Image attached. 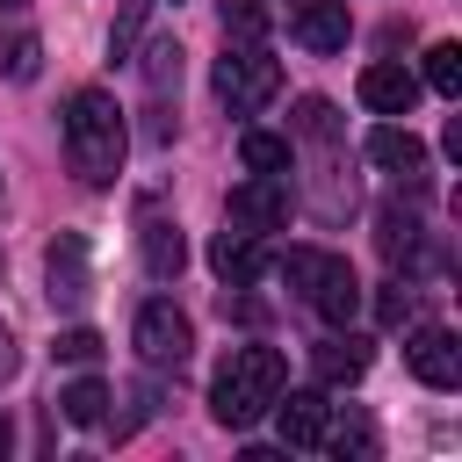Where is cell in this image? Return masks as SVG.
<instances>
[{
  "instance_id": "obj_1",
  "label": "cell",
  "mask_w": 462,
  "mask_h": 462,
  "mask_svg": "<svg viewBox=\"0 0 462 462\" xmlns=\"http://www.w3.org/2000/svg\"><path fill=\"white\" fill-rule=\"evenodd\" d=\"M282 390H289V361L274 346H231V361L209 383V419L231 426V433H245V426H260L274 411Z\"/></svg>"
},
{
  "instance_id": "obj_2",
  "label": "cell",
  "mask_w": 462,
  "mask_h": 462,
  "mask_svg": "<svg viewBox=\"0 0 462 462\" xmlns=\"http://www.w3.org/2000/svg\"><path fill=\"white\" fill-rule=\"evenodd\" d=\"M65 159L87 188H108L123 173V108L101 87H79L65 101Z\"/></svg>"
},
{
  "instance_id": "obj_3",
  "label": "cell",
  "mask_w": 462,
  "mask_h": 462,
  "mask_svg": "<svg viewBox=\"0 0 462 462\" xmlns=\"http://www.w3.org/2000/svg\"><path fill=\"white\" fill-rule=\"evenodd\" d=\"M282 282L325 318V325H354V310H361V274L339 260V253H318V245H289V260H282Z\"/></svg>"
},
{
  "instance_id": "obj_4",
  "label": "cell",
  "mask_w": 462,
  "mask_h": 462,
  "mask_svg": "<svg viewBox=\"0 0 462 462\" xmlns=\"http://www.w3.org/2000/svg\"><path fill=\"white\" fill-rule=\"evenodd\" d=\"M217 94H224L238 116L267 108V101L282 94V58H274L267 43H231V51L217 58Z\"/></svg>"
},
{
  "instance_id": "obj_5",
  "label": "cell",
  "mask_w": 462,
  "mask_h": 462,
  "mask_svg": "<svg viewBox=\"0 0 462 462\" xmlns=\"http://www.w3.org/2000/svg\"><path fill=\"white\" fill-rule=\"evenodd\" d=\"M130 339H137V361H144V368H180V361L195 354V325H188V310L166 303V296H152V303L137 310Z\"/></svg>"
},
{
  "instance_id": "obj_6",
  "label": "cell",
  "mask_w": 462,
  "mask_h": 462,
  "mask_svg": "<svg viewBox=\"0 0 462 462\" xmlns=\"http://www.w3.org/2000/svg\"><path fill=\"white\" fill-rule=\"evenodd\" d=\"M289 209H296V195H289V173H253L245 188H231V202H224V224H238V231L267 238V231H282V224H289Z\"/></svg>"
},
{
  "instance_id": "obj_7",
  "label": "cell",
  "mask_w": 462,
  "mask_h": 462,
  "mask_svg": "<svg viewBox=\"0 0 462 462\" xmlns=\"http://www.w3.org/2000/svg\"><path fill=\"white\" fill-rule=\"evenodd\" d=\"M289 29H296V43H303V51L332 58V51H346L354 14H346V0H289Z\"/></svg>"
},
{
  "instance_id": "obj_8",
  "label": "cell",
  "mask_w": 462,
  "mask_h": 462,
  "mask_svg": "<svg viewBox=\"0 0 462 462\" xmlns=\"http://www.w3.org/2000/svg\"><path fill=\"white\" fill-rule=\"evenodd\" d=\"M404 361H411V375H419L426 390H455V383H462V339H455L448 325H426V332H411Z\"/></svg>"
},
{
  "instance_id": "obj_9",
  "label": "cell",
  "mask_w": 462,
  "mask_h": 462,
  "mask_svg": "<svg viewBox=\"0 0 462 462\" xmlns=\"http://www.w3.org/2000/svg\"><path fill=\"white\" fill-rule=\"evenodd\" d=\"M209 267H217V282H224V289H253V282H260L274 260L260 253V238H253V231L224 224V231L209 238Z\"/></svg>"
},
{
  "instance_id": "obj_10",
  "label": "cell",
  "mask_w": 462,
  "mask_h": 462,
  "mask_svg": "<svg viewBox=\"0 0 462 462\" xmlns=\"http://www.w3.org/2000/svg\"><path fill=\"white\" fill-rule=\"evenodd\" d=\"M51 303H65V310H79L87 296H94V260H87V238L79 231H58V245H51Z\"/></svg>"
},
{
  "instance_id": "obj_11",
  "label": "cell",
  "mask_w": 462,
  "mask_h": 462,
  "mask_svg": "<svg viewBox=\"0 0 462 462\" xmlns=\"http://www.w3.org/2000/svg\"><path fill=\"white\" fill-rule=\"evenodd\" d=\"M137 253H144V274H152V282H173V274L188 267V238H180V224L159 217V209L137 217Z\"/></svg>"
},
{
  "instance_id": "obj_12",
  "label": "cell",
  "mask_w": 462,
  "mask_h": 462,
  "mask_svg": "<svg viewBox=\"0 0 462 462\" xmlns=\"http://www.w3.org/2000/svg\"><path fill=\"white\" fill-rule=\"evenodd\" d=\"M274 419H282V440H289V448H325V433H332L325 390H289V397H274Z\"/></svg>"
},
{
  "instance_id": "obj_13",
  "label": "cell",
  "mask_w": 462,
  "mask_h": 462,
  "mask_svg": "<svg viewBox=\"0 0 462 462\" xmlns=\"http://www.w3.org/2000/svg\"><path fill=\"white\" fill-rule=\"evenodd\" d=\"M361 101H368L375 116H411V108H419V72H404V65H368V72H361Z\"/></svg>"
},
{
  "instance_id": "obj_14",
  "label": "cell",
  "mask_w": 462,
  "mask_h": 462,
  "mask_svg": "<svg viewBox=\"0 0 462 462\" xmlns=\"http://www.w3.org/2000/svg\"><path fill=\"white\" fill-rule=\"evenodd\" d=\"M310 368H318V383H361L368 375V339L346 332V325H332V339L310 346Z\"/></svg>"
},
{
  "instance_id": "obj_15",
  "label": "cell",
  "mask_w": 462,
  "mask_h": 462,
  "mask_svg": "<svg viewBox=\"0 0 462 462\" xmlns=\"http://www.w3.org/2000/svg\"><path fill=\"white\" fill-rule=\"evenodd\" d=\"M368 159H375L383 173H404V180L426 173V144H419L411 130H397V123H375V130H368Z\"/></svg>"
},
{
  "instance_id": "obj_16",
  "label": "cell",
  "mask_w": 462,
  "mask_h": 462,
  "mask_svg": "<svg viewBox=\"0 0 462 462\" xmlns=\"http://www.w3.org/2000/svg\"><path fill=\"white\" fill-rule=\"evenodd\" d=\"M137 72H144V94H152V101L180 94V43H173V36H152L144 58H137Z\"/></svg>"
},
{
  "instance_id": "obj_17",
  "label": "cell",
  "mask_w": 462,
  "mask_h": 462,
  "mask_svg": "<svg viewBox=\"0 0 462 462\" xmlns=\"http://www.w3.org/2000/svg\"><path fill=\"white\" fill-rule=\"evenodd\" d=\"M58 411H65L72 426H101V419H108V383H101V375L65 383V390H58Z\"/></svg>"
},
{
  "instance_id": "obj_18",
  "label": "cell",
  "mask_w": 462,
  "mask_h": 462,
  "mask_svg": "<svg viewBox=\"0 0 462 462\" xmlns=\"http://www.w3.org/2000/svg\"><path fill=\"white\" fill-rule=\"evenodd\" d=\"M217 22H224V36H231V43H267L274 7H267V0H224V7H217Z\"/></svg>"
},
{
  "instance_id": "obj_19",
  "label": "cell",
  "mask_w": 462,
  "mask_h": 462,
  "mask_svg": "<svg viewBox=\"0 0 462 462\" xmlns=\"http://www.w3.org/2000/svg\"><path fill=\"white\" fill-rule=\"evenodd\" d=\"M238 159H245V173H289L296 166L289 137H274V130H245L238 137Z\"/></svg>"
},
{
  "instance_id": "obj_20",
  "label": "cell",
  "mask_w": 462,
  "mask_h": 462,
  "mask_svg": "<svg viewBox=\"0 0 462 462\" xmlns=\"http://www.w3.org/2000/svg\"><path fill=\"white\" fill-rule=\"evenodd\" d=\"M375 245H383V260H390V267H411V253H419V217L383 209V217H375Z\"/></svg>"
},
{
  "instance_id": "obj_21",
  "label": "cell",
  "mask_w": 462,
  "mask_h": 462,
  "mask_svg": "<svg viewBox=\"0 0 462 462\" xmlns=\"http://www.w3.org/2000/svg\"><path fill=\"white\" fill-rule=\"evenodd\" d=\"M289 123H296V137H303V144H332V137H346V130H339V108H332L325 94H303Z\"/></svg>"
},
{
  "instance_id": "obj_22",
  "label": "cell",
  "mask_w": 462,
  "mask_h": 462,
  "mask_svg": "<svg viewBox=\"0 0 462 462\" xmlns=\"http://www.w3.org/2000/svg\"><path fill=\"white\" fill-rule=\"evenodd\" d=\"M419 87H433V94H462V43H433Z\"/></svg>"
},
{
  "instance_id": "obj_23",
  "label": "cell",
  "mask_w": 462,
  "mask_h": 462,
  "mask_svg": "<svg viewBox=\"0 0 462 462\" xmlns=\"http://www.w3.org/2000/svg\"><path fill=\"white\" fill-rule=\"evenodd\" d=\"M51 354L72 361V368H87V361H101V332H94V325H65V332L51 339Z\"/></svg>"
},
{
  "instance_id": "obj_24",
  "label": "cell",
  "mask_w": 462,
  "mask_h": 462,
  "mask_svg": "<svg viewBox=\"0 0 462 462\" xmlns=\"http://www.w3.org/2000/svg\"><path fill=\"white\" fill-rule=\"evenodd\" d=\"M36 65H43V43H36V36H7L0 72H7V79H36Z\"/></svg>"
},
{
  "instance_id": "obj_25",
  "label": "cell",
  "mask_w": 462,
  "mask_h": 462,
  "mask_svg": "<svg viewBox=\"0 0 462 462\" xmlns=\"http://www.w3.org/2000/svg\"><path fill=\"white\" fill-rule=\"evenodd\" d=\"M404 318H411V289L404 282H383L375 289V325H404Z\"/></svg>"
},
{
  "instance_id": "obj_26",
  "label": "cell",
  "mask_w": 462,
  "mask_h": 462,
  "mask_svg": "<svg viewBox=\"0 0 462 462\" xmlns=\"http://www.w3.org/2000/svg\"><path fill=\"white\" fill-rule=\"evenodd\" d=\"M144 7H152V0H123V22H116V36H108V51H116V58H130V43H137V22H144Z\"/></svg>"
},
{
  "instance_id": "obj_27",
  "label": "cell",
  "mask_w": 462,
  "mask_h": 462,
  "mask_svg": "<svg viewBox=\"0 0 462 462\" xmlns=\"http://www.w3.org/2000/svg\"><path fill=\"white\" fill-rule=\"evenodd\" d=\"M325 448H332V455H368L375 433H368V426H346V433H325Z\"/></svg>"
},
{
  "instance_id": "obj_28",
  "label": "cell",
  "mask_w": 462,
  "mask_h": 462,
  "mask_svg": "<svg viewBox=\"0 0 462 462\" xmlns=\"http://www.w3.org/2000/svg\"><path fill=\"white\" fill-rule=\"evenodd\" d=\"M14 375V339H7V325H0V383Z\"/></svg>"
},
{
  "instance_id": "obj_29",
  "label": "cell",
  "mask_w": 462,
  "mask_h": 462,
  "mask_svg": "<svg viewBox=\"0 0 462 462\" xmlns=\"http://www.w3.org/2000/svg\"><path fill=\"white\" fill-rule=\"evenodd\" d=\"M7 440H14V426H7V419H0V455H7Z\"/></svg>"
},
{
  "instance_id": "obj_30",
  "label": "cell",
  "mask_w": 462,
  "mask_h": 462,
  "mask_svg": "<svg viewBox=\"0 0 462 462\" xmlns=\"http://www.w3.org/2000/svg\"><path fill=\"white\" fill-rule=\"evenodd\" d=\"M0 7H22V0H0Z\"/></svg>"
}]
</instances>
